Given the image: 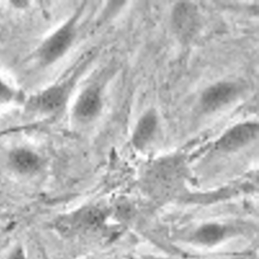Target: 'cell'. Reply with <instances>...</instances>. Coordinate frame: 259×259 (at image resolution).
<instances>
[{"label":"cell","instance_id":"1","mask_svg":"<svg viewBox=\"0 0 259 259\" xmlns=\"http://www.w3.org/2000/svg\"><path fill=\"white\" fill-rule=\"evenodd\" d=\"M78 16L76 14L69 18L45 41L40 51V57L44 63H55L71 48L77 35Z\"/></svg>","mask_w":259,"mask_h":259},{"label":"cell","instance_id":"2","mask_svg":"<svg viewBox=\"0 0 259 259\" xmlns=\"http://www.w3.org/2000/svg\"><path fill=\"white\" fill-rule=\"evenodd\" d=\"M103 104L102 88L98 83H91L76 98L72 109L73 115L81 121L90 120L99 114Z\"/></svg>","mask_w":259,"mask_h":259},{"label":"cell","instance_id":"3","mask_svg":"<svg viewBox=\"0 0 259 259\" xmlns=\"http://www.w3.org/2000/svg\"><path fill=\"white\" fill-rule=\"evenodd\" d=\"M74 80L68 78L45 89L38 96L37 104L44 111L55 112L67 104L73 89Z\"/></svg>","mask_w":259,"mask_h":259},{"label":"cell","instance_id":"4","mask_svg":"<svg viewBox=\"0 0 259 259\" xmlns=\"http://www.w3.org/2000/svg\"><path fill=\"white\" fill-rule=\"evenodd\" d=\"M258 131V127L253 123L239 124L228 132L219 142V146L223 149L232 150L239 148L250 141Z\"/></svg>","mask_w":259,"mask_h":259},{"label":"cell","instance_id":"5","mask_svg":"<svg viewBox=\"0 0 259 259\" xmlns=\"http://www.w3.org/2000/svg\"><path fill=\"white\" fill-rule=\"evenodd\" d=\"M180 164L175 161L167 160L156 165L151 173L153 184L164 192L171 190L181 174Z\"/></svg>","mask_w":259,"mask_h":259},{"label":"cell","instance_id":"6","mask_svg":"<svg viewBox=\"0 0 259 259\" xmlns=\"http://www.w3.org/2000/svg\"><path fill=\"white\" fill-rule=\"evenodd\" d=\"M157 118L155 113L150 110L139 119L134 131L133 142L138 147L144 146L151 139L156 130Z\"/></svg>","mask_w":259,"mask_h":259},{"label":"cell","instance_id":"7","mask_svg":"<svg viewBox=\"0 0 259 259\" xmlns=\"http://www.w3.org/2000/svg\"><path fill=\"white\" fill-rule=\"evenodd\" d=\"M235 88L228 83L215 84L208 89L203 95L202 101L208 108H214L228 101L234 94Z\"/></svg>","mask_w":259,"mask_h":259},{"label":"cell","instance_id":"8","mask_svg":"<svg viewBox=\"0 0 259 259\" xmlns=\"http://www.w3.org/2000/svg\"><path fill=\"white\" fill-rule=\"evenodd\" d=\"M11 160L17 169L24 172L33 171L39 164V160L36 155L25 150H18L13 152Z\"/></svg>","mask_w":259,"mask_h":259},{"label":"cell","instance_id":"9","mask_svg":"<svg viewBox=\"0 0 259 259\" xmlns=\"http://www.w3.org/2000/svg\"><path fill=\"white\" fill-rule=\"evenodd\" d=\"M224 234V229L217 224H207L201 227L196 233L199 241L205 243H215L221 239Z\"/></svg>","mask_w":259,"mask_h":259},{"label":"cell","instance_id":"10","mask_svg":"<svg viewBox=\"0 0 259 259\" xmlns=\"http://www.w3.org/2000/svg\"><path fill=\"white\" fill-rule=\"evenodd\" d=\"M12 259H24V257L22 253L19 251L16 253Z\"/></svg>","mask_w":259,"mask_h":259}]
</instances>
